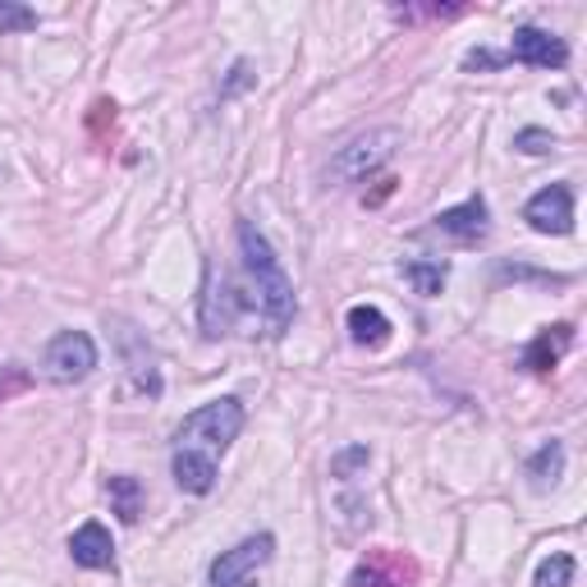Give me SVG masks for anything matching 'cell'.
Segmentation results:
<instances>
[{
	"label": "cell",
	"mask_w": 587,
	"mask_h": 587,
	"mask_svg": "<svg viewBox=\"0 0 587 587\" xmlns=\"http://www.w3.org/2000/svg\"><path fill=\"white\" fill-rule=\"evenodd\" d=\"M239 253H244V267L253 276V290H257V308H262L271 335H280L285 326L294 321V280L280 267L276 248L267 244V234L257 230L253 221H239Z\"/></svg>",
	"instance_id": "6da1fadb"
},
{
	"label": "cell",
	"mask_w": 587,
	"mask_h": 587,
	"mask_svg": "<svg viewBox=\"0 0 587 587\" xmlns=\"http://www.w3.org/2000/svg\"><path fill=\"white\" fill-rule=\"evenodd\" d=\"M445 276H450L445 262H404V280L413 285V294H423V298H437L445 290Z\"/></svg>",
	"instance_id": "ac0fdd59"
},
{
	"label": "cell",
	"mask_w": 587,
	"mask_h": 587,
	"mask_svg": "<svg viewBox=\"0 0 587 587\" xmlns=\"http://www.w3.org/2000/svg\"><path fill=\"white\" fill-rule=\"evenodd\" d=\"M248 83H253V64H248V60H234V70H230L225 88H221V101H225V97H234V93H244Z\"/></svg>",
	"instance_id": "7402d4cb"
},
{
	"label": "cell",
	"mask_w": 587,
	"mask_h": 587,
	"mask_svg": "<svg viewBox=\"0 0 587 587\" xmlns=\"http://www.w3.org/2000/svg\"><path fill=\"white\" fill-rule=\"evenodd\" d=\"M564 477V441H547L541 445L533 460H528V482L537 487V491H547V487H555Z\"/></svg>",
	"instance_id": "e0dca14e"
},
{
	"label": "cell",
	"mask_w": 587,
	"mask_h": 587,
	"mask_svg": "<svg viewBox=\"0 0 587 587\" xmlns=\"http://www.w3.org/2000/svg\"><path fill=\"white\" fill-rule=\"evenodd\" d=\"M487 203L482 198H468V203H460V207H450V211H441L437 221H431V230L437 234H450V239H460V244H473V239H482L487 234Z\"/></svg>",
	"instance_id": "4fadbf2b"
},
{
	"label": "cell",
	"mask_w": 587,
	"mask_h": 587,
	"mask_svg": "<svg viewBox=\"0 0 587 587\" xmlns=\"http://www.w3.org/2000/svg\"><path fill=\"white\" fill-rule=\"evenodd\" d=\"M367 460H372V454H367V445H354V450H344L340 460H335V477H350L354 468H363Z\"/></svg>",
	"instance_id": "d4e9b609"
},
{
	"label": "cell",
	"mask_w": 587,
	"mask_h": 587,
	"mask_svg": "<svg viewBox=\"0 0 587 587\" xmlns=\"http://www.w3.org/2000/svg\"><path fill=\"white\" fill-rule=\"evenodd\" d=\"M524 221L537 234H570L574 230V184H547L533 193L524 207Z\"/></svg>",
	"instance_id": "ba28073f"
},
{
	"label": "cell",
	"mask_w": 587,
	"mask_h": 587,
	"mask_svg": "<svg viewBox=\"0 0 587 587\" xmlns=\"http://www.w3.org/2000/svg\"><path fill=\"white\" fill-rule=\"evenodd\" d=\"M239 431H244V404L239 400H211V404H203L198 413H188L184 418L180 445H188V450H198V445L225 450Z\"/></svg>",
	"instance_id": "7a4b0ae2"
},
{
	"label": "cell",
	"mask_w": 587,
	"mask_h": 587,
	"mask_svg": "<svg viewBox=\"0 0 587 587\" xmlns=\"http://www.w3.org/2000/svg\"><path fill=\"white\" fill-rule=\"evenodd\" d=\"M395 147H400V129H372V134H358L354 143H344L331 157V170H326V175H331L335 184H354L363 175H372V170H381Z\"/></svg>",
	"instance_id": "3957f363"
},
{
	"label": "cell",
	"mask_w": 587,
	"mask_h": 587,
	"mask_svg": "<svg viewBox=\"0 0 587 587\" xmlns=\"http://www.w3.org/2000/svg\"><path fill=\"white\" fill-rule=\"evenodd\" d=\"M510 56L518 64H537V70H564V64H570V47H564V37H555L547 28H518L510 37Z\"/></svg>",
	"instance_id": "30bf717a"
},
{
	"label": "cell",
	"mask_w": 587,
	"mask_h": 587,
	"mask_svg": "<svg viewBox=\"0 0 587 587\" xmlns=\"http://www.w3.org/2000/svg\"><path fill=\"white\" fill-rule=\"evenodd\" d=\"M37 28V10L24 0H0V37L5 33H33Z\"/></svg>",
	"instance_id": "ffe728a7"
},
{
	"label": "cell",
	"mask_w": 587,
	"mask_h": 587,
	"mask_svg": "<svg viewBox=\"0 0 587 587\" xmlns=\"http://www.w3.org/2000/svg\"><path fill=\"white\" fill-rule=\"evenodd\" d=\"M464 70H468V74H477V70H500V56H491L487 47H477V51L464 56Z\"/></svg>",
	"instance_id": "484cf974"
},
{
	"label": "cell",
	"mask_w": 587,
	"mask_h": 587,
	"mask_svg": "<svg viewBox=\"0 0 587 587\" xmlns=\"http://www.w3.org/2000/svg\"><path fill=\"white\" fill-rule=\"evenodd\" d=\"M464 14V5H427V10H395V19H404V24H413V19H454Z\"/></svg>",
	"instance_id": "603a6c76"
},
{
	"label": "cell",
	"mask_w": 587,
	"mask_h": 587,
	"mask_svg": "<svg viewBox=\"0 0 587 587\" xmlns=\"http://www.w3.org/2000/svg\"><path fill=\"white\" fill-rule=\"evenodd\" d=\"M570 583H574V555L564 551H551L533 574V587H570Z\"/></svg>",
	"instance_id": "d6986e66"
},
{
	"label": "cell",
	"mask_w": 587,
	"mask_h": 587,
	"mask_svg": "<svg viewBox=\"0 0 587 587\" xmlns=\"http://www.w3.org/2000/svg\"><path fill=\"white\" fill-rule=\"evenodd\" d=\"M41 367H47V377L60 381V386H74L83 377H93V367H97L93 335L88 331H60L47 344V358H41Z\"/></svg>",
	"instance_id": "5b68a950"
},
{
	"label": "cell",
	"mask_w": 587,
	"mask_h": 587,
	"mask_svg": "<svg viewBox=\"0 0 587 587\" xmlns=\"http://www.w3.org/2000/svg\"><path fill=\"white\" fill-rule=\"evenodd\" d=\"M203 335L207 340H221V335H230V326H234V317H239V294H234V285H230V276L216 267V262H207L203 267Z\"/></svg>",
	"instance_id": "8992f818"
},
{
	"label": "cell",
	"mask_w": 587,
	"mask_h": 587,
	"mask_svg": "<svg viewBox=\"0 0 587 587\" xmlns=\"http://www.w3.org/2000/svg\"><path fill=\"white\" fill-rule=\"evenodd\" d=\"M514 147L518 151H524V157H547V151H555V134H551V129H518V134H514Z\"/></svg>",
	"instance_id": "44dd1931"
},
{
	"label": "cell",
	"mask_w": 587,
	"mask_h": 587,
	"mask_svg": "<svg viewBox=\"0 0 587 587\" xmlns=\"http://www.w3.org/2000/svg\"><path fill=\"white\" fill-rule=\"evenodd\" d=\"M175 482H180V491H188V496H207L211 487H216V460L211 454H203V450H188V445H180L175 450Z\"/></svg>",
	"instance_id": "5bb4252c"
},
{
	"label": "cell",
	"mask_w": 587,
	"mask_h": 587,
	"mask_svg": "<svg viewBox=\"0 0 587 587\" xmlns=\"http://www.w3.org/2000/svg\"><path fill=\"white\" fill-rule=\"evenodd\" d=\"M570 350H574V326L570 321H555V326H547V331L533 335V344L524 350V367L541 377V372H551V367L570 354Z\"/></svg>",
	"instance_id": "8fae6325"
},
{
	"label": "cell",
	"mask_w": 587,
	"mask_h": 587,
	"mask_svg": "<svg viewBox=\"0 0 587 587\" xmlns=\"http://www.w3.org/2000/svg\"><path fill=\"white\" fill-rule=\"evenodd\" d=\"M395 184H400V180H390V175H381L372 193H363V207H381V203L390 198V193H395Z\"/></svg>",
	"instance_id": "4316f807"
},
{
	"label": "cell",
	"mask_w": 587,
	"mask_h": 587,
	"mask_svg": "<svg viewBox=\"0 0 587 587\" xmlns=\"http://www.w3.org/2000/svg\"><path fill=\"white\" fill-rule=\"evenodd\" d=\"M106 496H111V505H115V514L124 518V524H138L143 518V482L138 477L115 473L111 482H106Z\"/></svg>",
	"instance_id": "2e32d148"
},
{
	"label": "cell",
	"mask_w": 587,
	"mask_h": 587,
	"mask_svg": "<svg viewBox=\"0 0 587 587\" xmlns=\"http://www.w3.org/2000/svg\"><path fill=\"white\" fill-rule=\"evenodd\" d=\"M70 555H74V564H83V570H111L115 541H111V533H106V524L88 518V524L70 537Z\"/></svg>",
	"instance_id": "7c38bea8"
},
{
	"label": "cell",
	"mask_w": 587,
	"mask_h": 587,
	"mask_svg": "<svg viewBox=\"0 0 587 587\" xmlns=\"http://www.w3.org/2000/svg\"><path fill=\"white\" fill-rule=\"evenodd\" d=\"M344 326H350V340L358 344V350H381V344L390 340V317L381 308H372V303H354Z\"/></svg>",
	"instance_id": "9a60e30c"
},
{
	"label": "cell",
	"mask_w": 587,
	"mask_h": 587,
	"mask_svg": "<svg viewBox=\"0 0 587 587\" xmlns=\"http://www.w3.org/2000/svg\"><path fill=\"white\" fill-rule=\"evenodd\" d=\"M33 386V377L24 372V367H10L5 377H0V404H5L10 395H19V390H28Z\"/></svg>",
	"instance_id": "cb8c5ba5"
},
{
	"label": "cell",
	"mask_w": 587,
	"mask_h": 587,
	"mask_svg": "<svg viewBox=\"0 0 587 587\" xmlns=\"http://www.w3.org/2000/svg\"><path fill=\"white\" fill-rule=\"evenodd\" d=\"M418 570L413 560L400 551H367V560H358V570L350 574V587H413Z\"/></svg>",
	"instance_id": "9c48e42d"
},
{
	"label": "cell",
	"mask_w": 587,
	"mask_h": 587,
	"mask_svg": "<svg viewBox=\"0 0 587 587\" xmlns=\"http://www.w3.org/2000/svg\"><path fill=\"white\" fill-rule=\"evenodd\" d=\"M271 555H276V537H271V533L244 537L239 547H230V551H221V555L211 560L207 583H211V587H253V578L267 570Z\"/></svg>",
	"instance_id": "277c9868"
},
{
	"label": "cell",
	"mask_w": 587,
	"mask_h": 587,
	"mask_svg": "<svg viewBox=\"0 0 587 587\" xmlns=\"http://www.w3.org/2000/svg\"><path fill=\"white\" fill-rule=\"evenodd\" d=\"M115 326V344H120V358L129 367V377H134V390L147 400L161 395V372H157V354L147 350V335H138V326H129L124 317L111 321Z\"/></svg>",
	"instance_id": "52a82bcc"
}]
</instances>
